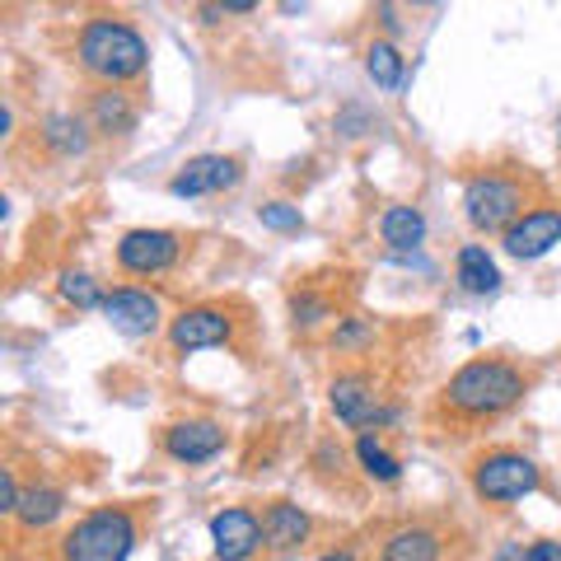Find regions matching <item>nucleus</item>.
Segmentation results:
<instances>
[{"instance_id":"obj_12","label":"nucleus","mask_w":561,"mask_h":561,"mask_svg":"<svg viewBox=\"0 0 561 561\" xmlns=\"http://www.w3.org/2000/svg\"><path fill=\"white\" fill-rule=\"evenodd\" d=\"M225 449V426L220 421H173V426L164 431V454L173 463H187V468H197V463H210L216 454Z\"/></svg>"},{"instance_id":"obj_15","label":"nucleus","mask_w":561,"mask_h":561,"mask_svg":"<svg viewBox=\"0 0 561 561\" xmlns=\"http://www.w3.org/2000/svg\"><path fill=\"white\" fill-rule=\"evenodd\" d=\"M379 239L389 243L393 253H416L426 243V216L416 206H389L379 216Z\"/></svg>"},{"instance_id":"obj_29","label":"nucleus","mask_w":561,"mask_h":561,"mask_svg":"<svg viewBox=\"0 0 561 561\" xmlns=\"http://www.w3.org/2000/svg\"><path fill=\"white\" fill-rule=\"evenodd\" d=\"M496 561H524V552L515 548V542H505V548L496 552Z\"/></svg>"},{"instance_id":"obj_14","label":"nucleus","mask_w":561,"mask_h":561,"mask_svg":"<svg viewBox=\"0 0 561 561\" xmlns=\"http://www.w3.org/2000/svg\"><path fill=\"white\" fill-rule=\"evenodd\" d=\"M309 515L300 511V505H290V501H276L262 511V548H272V552H290V548H300V542L309 538Z\"/></svg>"},{"instance_id":"obj_19","label":"nucleus","mask_w":561,"mask_h":561,"mask_svg":"<svg viewBox=\"0 0 561 561\" xmlns=\"http://www.w3.org/2000/svg\"><path fill=\"white\" fill-rule=\"evenodd\" d=\"M43 146L51 154H61V160H76V154H84V146H90V136H84V122L76 113H51L43 122Z\"/></svg>"},{"instance_id":"obj_6","label":"nucleus","mask_w":561,"mask_h":561,"mask_svg":"<svg viewBox=\"0 0 561 561\" xmlns=\"http://www.w3.org/2000/svg\"><path fill=\"white\" fill-rule=\"evenodd\" d=\"M103 319L113 323V332H122V337H154L164 323V309L160 300H154L150 290H136V286H117L108 290V300H103Z\"/></svg>"},{"instance_id":"obj_17","label":"nucleus","mask_w":561,"mask_h":561,"mask_svg":"<svg viewBox=\"0 0 561 561\" xmlns=\"http://www.w3.org/2000/svg\"><path fill=\"white\" fill-rule=\"evenodd\" d=\"M459 286L468 295H496L501 290L496 257H491L482 243H468V249H459Z\"/></svg>"},{"instance_id":"obj_7","label":"nucleus","mask_w":561,"mask_h":561,"mask_svg":"<svg viewBox=\"0 0 561 561\" xmlns=\"http://www.w3.org/2000/svg\"><path fill=\"white\" fill-rule=\"evenodd\" d=\"M328 402H332V416L342 426H356V431H370L379 421H389L393 412H379V393H375V379L351 370V375H337L328 389Z\"/></svg>"},{"instance_id":"obj_10","label":"nucleus","mask_w":561,"mask_h":561,"mask_svg":"<svg viewBox=\"0 0 561 561\" xmlns=\"http://www.w3.org/2000/svg\"><path fill=\"white\" fill-rule=\"evenodd\" d=\"M234 337V319L225 309H210V305H197V309H183L179 319L169 323V342L179 356L187 351H210V346H225Z\"/></svg>"},{"instance_id":"obj_25","label":"nucleus","mask_w":561,"mask_h":561,"mask_svg":"<svg viewBox=\"0 0 561 561\" xmlns=\"http://www.w3.org/2000/svg\"><path fill=\"white\" fill-rule=\"evenodd\" d=\"M257 220L267 225V230H276V234H295V230H305L300 206H290V202H267V206H257Z\"/></svg>"},{"instance_id":"obj_1","label":"nucleus","mask_w":561,"mask_h":561,"mask_svg":"<svg viewBox=\"0 0 561 561\" xmlns=\"http://www.w3.org/2000/svg\"><path fill=\"white\" fill-rule=\"evenodd\" d=\"M76 57H80V66L90 70L94 80H103L113 90V84H127V80H136L140 70H146L150 47H146V38H140L131 24H122V20H90L80 28Z\"/></svg>"},{"instance_id":"obj_30","label":"nucleus","mask_w":561,"mask_h":561,"mask_svg":"<svg viewBox=\"0 0 561 561\" xmlns=\"http://www.w3.org/2000/svg\"><path fill=\"white\" fill-rule=\"evenodd\" d=\"M319 561H356V552H346V548H342V552H328V557H319Z\"/></svg>"},{"instance_id":"obj_22","label":"nucleus","mask_w":561,"mask_h":561,"mask_svg":"<svg viewBox=\"0 0 561 561\" xmlns=\"http://www.w3.org/2000/svg\"><path fill=\"white\" fill-rule=\"evenodd\" d=\"M365 70H370V80L379 90H398L402 84V51L393 43H375L365 51Z\"/></svg>"},{"instance_id":"obj_24","label":"nucleus","mask_w":561,"mask_h":561,"mask_svg":"<svg viewBox=\"0 0 561 561\" xmlns=\"http://www.w3.org/2000/svg\"><path fill=\"white\" fill-rule=\"evenodd\" d=\"M290 319H295V328H319L323 319H332V305L323 300V295H313V290H300L290 300Z\"/></svg>"},{"instance_id":"obj_18","label":"nucleus","mask_w":561,"mask_h":561,"mask_svg":"<svg viewBox=\"0 0 561 561\" xmlns=\"http://www.w3.org/2000/svg\"><path fill=\"white\" fill-rule=\"evenodd\" d=\"M66 511V491L61 486H28L24 491V501H20V511H14V519L24 524V529H47V524H57Z\"/></svg>"},{"instance_id":"obj_2","label":"nucleus","mask_w":561,"mask_h":561,"mask_svg":"<svg viewBox=\"0 0 561 561\" xmlns=\"http://www.w3.org/2000/svg\"><path fill=\"white\" fill-rule=\"evenodd\" d=\"M524 398V375L505 360H468L445 383V402L459 416H501Z\"/></svg>"},{"instance_id":"obj_13","label":"nucleus","mask_w":561,"mask_h":561,"mask_svg":"<svg viewBox=\"0 0 561 561\" xmlns=\"http://www.w3.org/2000/svg\"><path fill=\"white\" fill-rule=\"evenodd\" d=\"M234 183H239V164L230 154H197L169 179V192L173 197H210V192H225Z\"/></svg>"},{"instance_id":"obj_9","label":"nucleus","mask_w":561,"mask_h":561,"mask_svg":"<svg viewBox=\"0 0 561 561\" xmlns=\"http://www.w3.org/2000/svg\"><path fill=\"white\" fill-rule=\"evenodd\" d=\"M505 253L519 257V262H538L548 257L557 243H561V210L557 206H538V210H524V216L501 234Z\"/></svg>"},{"instance_id":"obj_8","label":"nucleus","mask_w":561,"mask_h":561,"mask_svg":"<svg viewBox=\"0 0 561 561\" xmlns=\"http://www.w3.org/2000/svg\"><path fill=\"white\" fill-rule=\"evenodd\" d=\"M179 249H183L179 234L169 230H127L117 243V262L131 276H160L179 262Z\"/></svg>"},{"instance_id":"obj_5","label":"nucleus","mask_w":561,"mask_h":561,"mask_svg":"<svg viewBox=\"0 0 561 561\" xmlns=\"http://www.w3.org/2000/svg\"><path fill=\"white\" fill-rule=\"evenodd\" d=\"M538 482H542L538 463L529 459V454H515V449H496V454H486V459L472 463V491L491 505L534 496Z\"/></svg>"},{"instance_id":"obj_27","label":"nucleus","mask_w":561,"mask_h":561,"mask_svg":"<svg viewBox=\"0 0 561 561\" xmlns=\"http://www.w3.org/2000/svg\"><path fill=\"white\" fill-rule=\"evenodd\" d=\"M20 501H24V491H20V482H14V468H0V511L14 515Z\"/></svg>"},{"instance_id":"obj_20","label":"nucleus","mask_w":561,"mask_h":561,"mask_svg":"<svg viewBox=\"0 0 561 561\" xmlns=\"http://www.w3.org/2000/svg\"><path fill=\"white\" fill-rule=\"evenodd\" d=\"M94 127H99V131H108V136H127V131L136 127L131 99H127V94H117V90L94 94Z\"/></svg>"},{"instance_id":"obj_3","label":"nucleus","mask_w":561,"mask_h":561,"mask_svg":"<svg viewBox=\"0 0 561 561\" xmlns=\"http://www.w3.org/2000/svg\"><path fill=\"white\" fill-rule=\"evenodd\" d=\"M136 548V515L122 505H99L61 538V561H127Z\"/></svg>"},{"instance_id":"obj_4","label":"nucleus","mask_w":561,"mask_h":561,"mask_svg":"<svg viewBox=\"0 0 561 561\" xmlns=\"http://www.w3.org/2000/svg\"><path fill=\"white\" fill-rule=\"evenodd\" d=\"M463 216L472 230H511V225L524 216V187L519 179H511V173L501 169H486V173H472L468 187H463Z\"/></svg>"},{"instance_id":"obj_28","label":"nucleus","mask_w":561,"mask_h":561,"mask_svg":"<svg viewBox=\"0 0 561 561\" xmlns=\"http://www.w3.org/2000/svg\"><path fill=\"white\" fill-rule=\"evenodd\" d=\"M524 561H561V542L542 538V542H534V548L524 552Z\"/></svg>"},{"instance_id":"obj_21","label":"nucleus","mask_w":561,"mask_h":561,"mask_svg":"<svg viewBox=\"0 0 561 561\" xmlns=\"http://www.w3.org/2000/svg\"><path fill=\"white\" fill-rule=\"evenodd\" d=\"M356 459H360V468H365V478H375V482H398V478H402V463L375 440L370 431H365L360 440H356Z\"/></svg>"},{"instance_id":"obj_11","label":"nucleus","mask_w":561,"mask_h":561,"mask_svg":"<svg viewBox=\"0 0 561 561\" xmlns=\"http://www.w3.org/2000/svg\"><path fill=\"white\" fill-rule=\"evenodd\" d=\"M262 548V519L243 505H230V511L210 515V552L216 561H249Z\"/></svg>"},{"instance_id":"obj_23","label":"nucleus","mask_w":561,"mask_h":561,"mask_svg":"<svg viewBox=\"0 0 561 561\" xmlns=\"http://www.w3.org/2000/svg\"><path fill=\"white\" fill-rule=\"evenodd\" d=\"M57 290H61V300L66 305H76V309H103V286L90 276V272H61V280H57Z\"/></svg>"},{"instance_id":"obj_26","label":"nucleus","mask_w":561,"mask_h":561,"mask_svg":"<svg viewBox=\"0 0 561 561\" xmlns=\"http://www.w3.org/2000/svg\"><path fill=\"white\" fill-rule=\"evenodd\" d=\"M332 342H337L342 351L370 342V323H365V319H342V328H337V337H332Z\"/></svg>"},{"instance_id":"obj_16","label":"nucleus","mask_w":561,"mask_h":561,"mask_svg":"<svg viewBox=\"0 0 561 561\" xmlns=\"http://www.w3.org/2000/svg\"><path fill=\"white\" fill-rule=\"evenodd\" d=\"M379 561H440V534L426 524H408V529L389 534Z\"/></svg>"}]
</instances>
